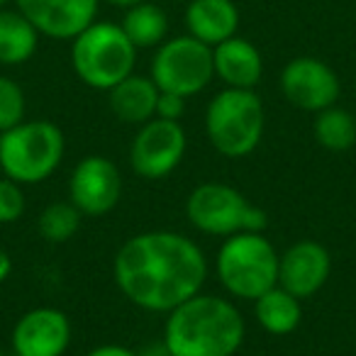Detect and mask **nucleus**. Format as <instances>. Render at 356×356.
Masks as SVG:
<instances>
[{
	"label": "nucleus",
	"mask_w": 356,
	"mask_h": 356,
	"mask_svg": "<svg viewBox=\"0 0 356 356\" xmlns=\"http://www.w3.org/2000/svg\"><path fill=\"white\" fill-rule=\"evenodd\" d=\"M254 315H257V322L268 334H291L293 330H298V325L302 320L300 298L288 293L286 288L273 286L254 300Z\"/></svg>",
	"instance_id": "6ab92c4d"
},
{
	"label": "nucleus",
	"mask_w": 356,
	"mask_h": 356,
	"mask_svg": "<svg viewBox=\"0 0 356 356\" xmlns=\"http://www.w3.org/2000/svg\"><path fill=\"white\" fill-rule=\"evenodd\" d=\"M42 37L71 42L98 20L100 0H15Z\"/></svg>",
	"instance_id": "f8f14e48"
},
{
	"label": "nucleus",
	"mask_w": 356,
	"mask_h": 356,
	"mask_svg": "<svg viewBox=\"0 0 356 356\" xmlns=\"http://www.w3.org/2000/svg\"><path fill=\"white\" fill-rule=\"evenodd\" d=\"M13 356H15V354H13Z\"/></svg>",
	"instance_id": "473e14b6"
},
{
	"label": "nucleus",
	"mask_w": 356,
	"mask_h": 356,
	"mask_svg": "<svg viewBox=\"0 0 356 356\" xmlns=\"http://www.w3.org/2000/svg\"><path fill=\"white\" fill-rule=\"evenodd\" d=\"M113 278L132 305L147 312H171L198 296L208 278V261L198 244L171 229L129 237L118 249Z\"/></svg>",
	"instance_id": "f257e3e1"
},
{
	"label": "nucleus",
	"mask_w": 356,
	"mask_h": 356,
	"mask_svg": "<svg viewBox=\"0 0 356 356\" xmlns=\"http://www.w3.org/2000/svg\"><path fill=\"white\" fill-rule=\"evenodd\" d=\"M10 3H15V0H0V10H3V8H8Z\"/></svg>",
	"instance_id": "c756f323"
},
{
	"label": "nucleus",
	"mask_w": 356,
	"mask_h": 356,
	"mask_svg": "<svg viewBox=\"0 0 356 356\" xmlns=\"http://www.w3.org/2000/svg\"><path fill=\"white\" fill-rule=\"evenodd\" d=\"M71 344V322L56 307H35L13 327L15 356H64Z\"/></svg>",
	"instance_id": "ddd939ff"
},
{
	"label": "nucleus",
	"mask_w": 356,
	"mask_h": 356,
	"mask_svg": "<svg viewBox=\"0 0 356 356\" xmlns=\"http://www.w3.org/2000/svg\"><path fill=\"white\" fill-rule=\"evenodd\" d=\"M213 69L225 88L254 90L264 76V59L257 44L234 35L213 47Z\"/></svg>",
	"instance_id": "2eb2a0df"
},
{
	"label": "nucleus",
	"mask_w": 356,
	"mask_h": 356,
	"mask_svg": "<svg viewBox=\"0 0 356 356\" xmlns=\"http://www.w3.org/2000/svg\"><path fill=\"white\" fill-rule=\"evenodd\" d=\"M354 120H356V110H354Z\"/></svg>",
	"instance_id": "7c9ffc66"
},
{
	"label": "nucleus",
	"mask_w": 356,
	"mask_h": 356,
	"mask_svg": "<svg viewBox=\"0 0 356 356\" xmlns=\"http://www.w3.org/2000/svg\"><path fill=\"white\" fill-rule=\"evenodd\" d=\"M266 113L257 90L222 88L205 110V134L218 154L244 159L261 144Z\"/></svg>",
	"instance_id": "20e7f679"
},
{
	"label": "nucleus",
	"mask_w": 356,
	"mask_h": 356,
	"mask_svg": "<svg viewBox=\"0 0 356 356\" xmlns=\"http://www.w3.org/2000/svg\"><path fill=\"white\" fill-rule=\"evenodd\" d=\"M159 86L152 81V76H127L120 81L115 88L108 90L110 110L118 120L127 124H144L156 118V100Z\"/></svg>",
	"instance_id": "f3484780"
},
{
	"label": "nucleus",
	"mask_w": 356,
	"mask_h": 356,
	"mask_svg": "<svg viewBox=\"0 0 356 356\" xmlns=\"http://www.w3.org/2000/svg\"><path fill=\"white\" fill-rule=\"evenodd\" d=\"M281 90L291 105L305 113H320L339 100V76L315 56H296L281 71Z\"/></svg>",
	"instance_id": "9b49d317"
},
{
	"label": "nucleus",
	"mask_w": 356,
	"mask_h": 356,
	"mask_svg": "<svg viewBox=\"0 0 356 356\" xmlns=\"http://www.w3.org/2000/svg\"><path fill=\"white\" fill-rule=\"evenodd\" d=\"M64 152V132L49 120H30L0 132V171L20 186L47 181L59 168Z\"/></svg>",
	"instance_id": "39448f33"
},
{
	"label": "nucleus",
	"mask_w": 356,
	"mask_h": 356,
	"mask_svg": "<svg viewBox=\"0 0 356 356\" xmlns=\"http://www.w3.org/2000/svg\"><path fill=\"white\" fill-rule=\"evenodd\" d=\"M137 51L118 22L95 20L71 40V66L88 88L110 90L134 74Z\"/></svg>",
	"instance_id": "7ed1b4c3"
},
{
	"label": "nucleus",
	"mask_w": 356,
	"mask_h": 356,
	"mask_svg": "<svg viewBox=\"0 0 356 356\" xmlns=\"http://www.w3.org/2000/svg\"><path fill=\"white\" fill-rule=\"evenodd\" d=\"M0 356H6V354H3V351H0Z\"/></svg>",
	"instance_id": "2f4dec72"
},
{
	"label": "nucleus",
	"mask_w": 356,
	"mask_h": 356,
	"mask_svg": "<svg viewBox=\"0 0 356 356\" xmlns=\"http://www.w3.org/2000/svg\"><path fill=\"white\" fill-rule=\"evenodd\" d=\"M10 273H13V259L6 249L0 247V283H6Z\"/></svg>",
	"instance_id": "bb28decb"
},
{
	"label": "nucleus",
	"mask_w": 356,
	"mask_h": 356,
	"mask_svg": "<svg viewBox=\"0 0 356 356\" xmlns=\"http://www.w3.org/2000/svg\"><path fill=\"white\" fill-rule=\"evenodd\" d=\"M81 210L71 200L49 203L37 218V232L51 244H64L81 229Z\"/></svg>",
	"instance_id": "4be33fe9"
},
{
	"label": "nucleus",
	"mask_w": 356,
	"mask_h": 356,
	"mask_svg": "<svg viewBox=\"0 0 356 356\" xmlns=\"http://www.w3.org/2000/svg\"><path fill=\"white\" fill-rule=\"evenodd\" d=\"M186 30L208 47H218L239 30V8L234 0H191L186 8Z\"/></svg>",
	"instance_id": "dca6fc26"
},
{
	"label": "nucleus",
	"mask_w": 356,
	"mask_h": 356,
	"mask_svg": "<svg viewBox=\"0 0 356 356\" xmlns=\"http://www.w3.org/2000/svg\"><path fill=\"white\" fill-rule=\"evenodd\" d=\"M332 273V257L325 244L300 239L291 244L278 259V286L296 298H310L327 283Z\"/></svg>",
	"instance_id": "4468645a"
},
{
	"label": "nucleus",
	"mask_w": 356,
	"mask_h": 356,
	"mask_svg": "<svg viewBox=\"0 0 356 356\" xmlns=\"http://www.w3.org/2000/svg\"><path fill=\"white\" fill-rule=\"evenodd\" d=\"M188 137L181 122L173 120H149L139 124L129 147V166L137 176L147 181H159L173 173L184 161Z\"/></svg>",
	"instance_id": "1a4fd4ad"
},
{
	"label": "nucleus",
	"mask_w": 356,
	"mask_h": 356,
	"mask_svg": "<svg viewBox=\"0 0 356 356\" xmlns=\"http://www.w3.org/2000/svg\"><path fill=\"white\" fill-rule=\"evenodd\" d=\"M278 259L281 254L264 232L232 234L218 252V278L232 298L257 300L278 286Z\"/></svg>",
	"instance_id": "423d86ee"
},
{
	"label": "nucleus",
	"mask_w": 356,
	"mask_h": 356,
	"mask_svg": "<svg viewBox=\"0 0 356 356\" xmlns=\"http://www.w3.org/2000/svg\"><path fill=\"white\" fill-rule=\"evenodd\" d=\"M100 3H108V6H113V8H122V10H127V8L139 6V3H144V0H100Z\"/></svg>",
	"instance_id": "c85d7f7f"
},
{
	"label": "nucleus",
	"mask_w": 356,
	"mask_h": 356,
	"mask_svg": "<svg viewBox=\"0 0 356 356\" xmlns=\"http://www.w3.org/2000/svg\"><path fill=\"white\" fill-rule=\"evenodd\" d=\"M244 334L247 325L234 302L198 293L168 312L161 341L171 356H234Z\"/></svg>",
	"instance_id": "f03ea898"
},
{
	"label": "nucleus",
	"mask_w": 356,
	"mask_h": 356,
	"mask_svg": "<svg viewBox=\"0 0 356 356\" xmlns=\"http://www.w3.org/2000/svg\"><path fill=\"white\" fill-rule=\"evenodd\" d=\"M120 27L137 49H152L168 40V15L152 0L127 8Z\"/></svg>",
	"instance_id": "aec40b11"
},
{
	"label": "nucleus",
	"mask_w": 356,
	"mask_h": 356,
	"mask_svg": "<svg viewBox=\"0 0 356 356\" xmlns=\"http://www.w3.org/2000/svg\"><path fill=\"white\" fill-rule=\"evenodd\" d=\"M25 90L10 76H0V132L17 127L20 122H25Z\"/></svg>",
	"instance_id": "5701e85b"
},
{
	"label": "nucleus",
	"mask_w": 356,
	"mask_h": 356,
	"mask_svg": "<svg viewBox=\"0 0 356 356\" xmlns=\"http://www.w3.org/2000/svg\"><path fill=\"white\" fill-rule=\"evenodd\" d=\"M86 356H139V354L120 344H100V346H95V349H90Z\"/></svg>",
	"instance_id": "a878e982"
},
{
	"label": "nucleus",
	"mask_w": 356,
	"mask_h": 356,
	"mask_svg": "<svg viewBox=\"0 0 356 356\" xmlns=\"http://www.w3.org/2000/svg\"><path fill=\"white\" fill-rule=\"evenodd\" d=\"M186 113V98L176 93H166L161 90L159 93V100H156V118L159 120H173V122H181Z\"/></svg>",
	"instance_id": "393cba45"
},
{
	"label": "nucleus",
	"mask_w": 356,
	"mask_h": 356,
	"mask_svg": "<svg viewBox=\"0 0 356 356\" xmlns=\"http://www.w3.org/2000/svg\"><path fill=\"white\" fill-rule=\"evenodd\" d=\"M40 32L20 10H0V64L20 66L35 56L40 47Z\"/></svg>",
	"instance_id": "a211bd4d"
},
{
	"label": "nucleus",
	"mask_w": 356,
	"mask_h": 356,
	"mask_svg": "<svg viewBox=\"0 0 356 356\" xmlns=\"http://www.w3.org/2000/svg\"><path fill=\"white\" fill-rule=\"evenodd\" d=\"M139 356H171V354H168V349L163 346V341H161V344H152V346H147L144 351H139Z\"/></svg>",
	"instance_id": "cd10ccee"
},
{
	"label": "nucleus",
	"mask_w": 356,
	"mask_h": 356,
	"mask_svg": "<svg viewBox=\"0 0 356 356\" xmlns=\"http://www.w3.org/2000/svg\"><path fill=\"white\" fill-rule=\"evenodd\" d=\"M315 139L327 152H349L356 144V120L354 113L344 108H325L315 118Z\"/></svg>",
	"instance_id": "412c9836"
},
{
	"label": "nucleus",
	"mask_w": 356,
	"mask_h": 356,
	"mask_svg": "<svg viewBox=\"0 0 356 356\" xmlns=\"http://www.w3.org/2000/svg\"><path fill=\"white\" fill-rule=\"evenodd\" d=\"M186 218L198 232L225 239L239 232H264L268 222L259 205H252L237 188L218 181H208L191 191Z\"/></svg>",
	"instance_id": "0eeeda50"
},
{
	"label": "nucleus",
	"mask_w": 356,
	"mask_h": 356,
	"mask_svg": "<svg viewBox=\"0 0 356 356\" xmlns=\"http://www.w3.org/2000/svg\"><path fill=\"white\" fill-rule=\"evenodd\" d=\"M122 198V176L115 161L100 154L81 159L69 178V200L81 215L100 218L115 210Z\"/></svg>",
	"instance_id": "9d476101"
},
{
	"label": "nucleus",
	"mask_w": 356,
	"mask_h": 356,
	"mask_svg": "<svg viewBox=\"0 0 356 356\" xmlns=\"http://www.w3.org/2000/svg\"><path fill=\"white\" fill-rule=\"evenodd\" d=\"M152 81L159 90L176 93L188 100L191 95H198L215 79L213 69V47L203 44L195 37L181 35L163 40L156 47L152 59Z\"/></svg>",
	"instance_id": "6e6552de"
},
{
	"label": "nucleus",
	"mask_w": 356,
	"mask_h": 356,
	"mask_svg": "<svg viewBox=\"0 0 356 356\" xmlns=\"http://www.w3.org/2000/svg\"><path fill=\"white\" fill-rule=\"evenodd\" d=\"M25 213V191L17 181L0 178V225L17 222Z\"/></svg>",
	"instance_id": "b1692460"
}]
</instances>
